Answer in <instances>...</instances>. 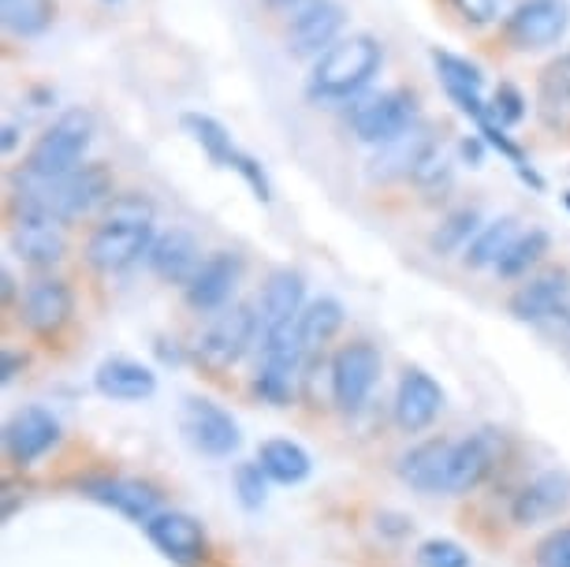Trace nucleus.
Instances as JSON below:
<instances>
[{"label":"nucleus","instance_id":"20","mask_svg":"<svg viewBox=\"0 0 570 567\" xmlns=\"http://www.w3.org/2000/svg\"><path fill=\"white\" fill-rule=\"evenodd\" d=\"M243 281V258L232 251H217L202 262V270L195 273V281L187 284V303L209 314V310H220L232 299V292Z\"/></svg>","mask_w":570,"mask_h":567},{"label":"nucleus","instance_id":"36","mask_svg":"<svg viewBox=\"0 0 570 567\" xmlns=\"http://www.w3.org/2000/svg\"><path fill=\"white\" fill-rule=\"evenodd\" d=\"M417 567H470V553L451 538H433L417 549Z\"/></svg>","mask_w":570,"mask_h":567},{"label":"nucleus","instance_id":"23","mask_svg":"<svg viewBox=\"0 0 570 567\" xmlns=\"http://www.w3.org/2000/svg\"><path fill=\"white\" fill-rule=\"evenodd\" d=\"M451 448H455V441H448V437H433V441L414 444L400 459V478L411 489H417V493H444Z\"/></svg>","mask_w":570,"mask_h":567},{"label":"nucleus","instance_id":"42","mask_svg":"<svg viewBox=\"0 0 570 567\" xmlns=\"http://www.w3.org/2000/svg\"><path fill=\"white\" fill-rule=\"evenodd\" d=\"M23 366H27V359L19 355V351L8 348L4 355H0V381H4V384H12V381L19 378V370H23Z\"/></svg>","mask_w":570,"mask_h":567},{"label":"nucleus","instance_id":"4","mask_svg":"<svg viewBox=\"0 0 570 567\" xmlns=\"http://www.w3.org/2000/svg\"><path fill=\"white\" fill-rule=\"evenodd\" d=\"M262 333V317L254 314L250 303H235L213 321V325L198 340V359L209 370H228L235 366L246 351L254 348V336Z\"/></svg>","mask_w":570,"mask_h":567},{"label":"nucleus","instance_id":"28","mask_svg":"<svg viewBox=\"0 0 570 567\" xmlns=\"http://www.w3.org/2000/svg\"><path fill=\"white\" fill-rule=\"evenodd\" d=\"M257 463H262L265 475L279 481V486H298V481H306L309 470H314V459H309L306 448L287 441V437L265 441L262 452H257Z\"/></svg>","mask_w":570,"mask_h":567},{"label":"nucleus","instance_id":"15","mask_svg":"<svg viewBox=\"0 0 570 567\" xmlns=\"http://www.w3.org/2000/svg\"><path fill=\"white\" fill-rule=\"evenodd\" d=\"M23 321L30 333L38 336H57L63 325L71 321V310H75V295L71 287L60 281V276H38L35 284L23 292Z\"/></svg>","mask_w":570,"mask_h":567},{"label":"nucleus","instance_id":"32","mask_svg":"<svg viewBox=\"0 0 570 567\" xmlns=\"http://www.w3.org/2000/svg\"><path fill=\"white\" fill-rule=\"evenodd\" d=\"M298 370H303V362H295V359H262V366H257V378H254L257 395L268 400V403H276V408L292 403Z\"/></svg>","mask_w":570,"mask_h":567},{"label":"nucleus","instance_id":"11","mask_svg":"<svg viewBox=\"0 0 570 567\" xmlns=\"http://www.w3.org/2000/svg\"><path fill=\"white\" fill-rule=\"evenodd\" d=\"M511 314L530 325H570V276L544 273L511 295Z\"/></svg>","mask_w":570,"mask_h":567},{"label":"nucleus","instance_id":"24","mask_svg":"<svg viewBox=\"0 0 570 567\" xmlns=\"http://www.w3.org/2000/svg\"><path fill=\"white\" fill-rule=\"evenodd\" d=\"M8 247L23 265L35 270H49L68 254V239H63L60 224L52 221H16L12 235H8Z\"/></svg>","mask_w":570,"mask_h":567},{"label":"nucleus","instance_id":"6","mask_svg":"<svg viewBox=\"0 0 570 567\" xmlns=\"http://www.w3.org/2000/svg\"><path fill=\"white\" fill-rule=\"evenodd\" d=\"M384 370L381 351L365 340H354V344L340 348L336 359H332V400H336L340 411H358L370 392L376 389Z\"/></svg>","mask_w":570,"mask_h":567},{"label":"nucleus","instance_id":"45","mask_svg":"<svg viewBox=\"0 0 570 567\" xmlns=\"http://www.w3.org/2000/svg\"><path fill=\"white\" fill-rule=\"evenodd\" d=\"M268 8H279V12H292L295 4H303V0H265Z\"/></svg>","mask_w":570,"mask_h":567},{"label":"nucleus","instance_id":"44","mask_svg":"<svg viewBox=\"0 0 570 567\" xmlns=\"http://www.w3.org/2000/svg\"><path fill=\"white\" fill-rule=\"evenodd\" d=\"M0 281H4V303H12V299H16V276L4 270V276H0Z\"/></svg>","mask_w":570,"mask_h":567},{"label":"nucleus","instance_id":"8","mask_svg":"<svg viewBox=\"0 0 570 567\" xmlns=\"http://www.w3.org/2000/svg\"><path fill=\"white\" fill-rule=\"evenodd\" d=\"M183 127H187V135L195 138V143L206 149V154L217 160L220 168H235V173H239L246 184H250L257 202L273 198V190H268V179L262 173V165H257L254 157H246V154H239V149H235L232 135L224 131V124H217L206 113H183Z\"/></svg>","mask_w":570,"mask_h":567},{"label":"nucleus","instance_id":"46","mask_svg":"<svg viewBox=\"0 0 570 567\" xmlns=\"http://www.w3.org/2000/svg\"><path fill=\"white\" fill-rule=\"evenodd\" d=\"M16 149V124H8L4 127V154H12Z\"/></svg>","mask_w":570,"mask_h":567},{"label":"nucleus","instance_id":"3","mask_svg":"<svg viewBox=\"0 0 570 567\" xmlns=\"http://www.w3.org/2000/svg\"><path fill=\"white\" fill-rule=\"evenodd\" d=\"M90 143H94V113L68 109L41 131L23 168L46 179H63V176H71L75 168H82L79 160L86 157Z\"/></svg>","mask_w":570,"mask_h":567},{"label":"nucleus","instance_id":"33","mask_svg":"<svg viewBox=\"0 0 570 567\" xmlns=\"http://www.w3.org/2000/svg\"><path fill=\"white\" fill-rule=\"evenodd\" d=\"M544 254H548V232H541V228L522 232L519 239L503 251V258L497 262V273L503 276V281H519V276L530 273Z\"/></svg>","mask_w":570,"mask_h":567},{"label":"nucleus","instance_id":"10","mask_svg":"<svg viewBox=\"0 0 570 567\" xmlns=\"http://www.w3.org/2000/svg\"><path fill=\"white\" fill-rule=\"evenodd\" d=\"M183 433H187V441L195 444L202 456H213V459L239 452V444H243L239 422L224 408H217L213 400H187V408H183Z\"/></svg>","mask_w":570,"mask_h":567},{"label":"nucleus","instance_id":"17","mask_svg":"<svg viewBox=\"0 0 570 567\" xmlns=\"http://www.w3.org/2000/svg\"><path fill=\"white\" fill-rule=\"evenodd\" d=\"M570 505V475L567 470H544L533 481H525L519 497L511 500V519L519 527H541L556 519Z\"/></svg>","mask_w":570,"mask_h":567},{"label":"nucleus","instance_id":"43","mask_svg":"<svg viewBox=\"0 0 570 567\" xmlns=\"http://www.w3.org/2000/svg\"><path fill=\"white\" fill-rule=\"evenodd\" d=\"M462 157L478 165V160H481V143H462Z\"/></svg>","mask_w":570,"mask_h":567},{"label":"nucleus","instance_id":"39","mask_svg":"<svg viewBox=\"0 0 570 567\" xmlns=\"http://www.w3.org/2000/svg\"><path fill=\"white\" fill-rule=\"evenodd\" d=\"M537 567H570V527L552 530L537 545Z\"/></svg>","mask_w":570,"mask_h":567},{"label":"nucleus","instance_id":"2","mask_svg":"<svg viewBox=\"0 0 570 567\" xmlns=\"http://www.w3.org/2000/svg\"><path fill=\"white\" fill-rule=\"evenodd\" d=\"M381 46L370 35H351L321 52L314 75H309V98L314 101H343L358 94L365 82L381 71Z\"/></svg>","mask_w":570,"mask_h":567},{"label":"nucleus","instance_id":"19","mask_svg":"<svg viewBox=\"0 0 570 567\" xmlns=\"http://www.w3.org/2000/svg\"><path fill=\"white\" fill-rule=\"evenodd\" d=\"M101 202H112V173L109 165H82L71 176L60 179L57 187V224H68L75 217H86Z\"/></svg>","mask_w":570,"mask_h":567},{"label":"nucleus","instance_id":"7","mask_svg":"<svg viewBox=\"0 0 570 567\" xmlns=\"http://www.w3.org/2000/svg\"><path fill=\"white\" fill-rule=\"evenodd\" d=\"M503 452H508V441H503L500 430H473L470 437H462L451 448V463H448V486L444 493H470L485 481L492 470L500 467Z\"/></svg>","mask_w":570,"mask_h":567},{"label":"nucleus","instance_id":"1","mask_svg":"<svg viewBox=\"0 0 570 567\" xmlns=\"http://www.w3.org/2000/svg\"><path fill=\"white\" fill-rule=\"evenodd\" d=\"M154 247V206L142 195H120L86 243V262L101 273H120Z\"/></svg>","mask_w":570,"mask_h":567},{"label":"nucleus","instance_id":"27","mask_svg":"<svg viewBox=\"0 0 570 567\" xmlns=\"http://www.w3.org/2000/svg\"><path fill=\"white\" fill-rule=\"evenodd\" d=\"M306 310V281L298 270H276L265 281L262 292V329L284 325V321H298Z\"/></svg>","mask_w":570,"mask_h":567},{"label":"nucleus","instance_id":"40","mask_svg":"<svg viewBox=\"0 0 570 567\" xmlns=\"http://www.w3.org/2000/svg\"><path fill=\"white\" fill-rule=\"evenodd\" d=\"M522 94L514 90V87H500L497 90V98H492V105H489V116L497 120L500 127H508V124H519L522 116H525V109H522Z\"/></svg>","mask_w":570,"mask_h":567},{"label":"nucleus","instance_id":"38","mask_svg":"<svg viewBox=\"0 0 570 567\" xmlns=\"http://www.w3.org/2000/svg\"><path fill=\"white\" fill-rule=\"evenodd\" d=\"M414 184L422 190H436V187H448L451 184V165H448V154L444 149H433V154H425L422 165L414 168Z\"/></svg>","mask_w":570,"mask_h":567},{"label":"nucleus","instance_id":"31","mask_svg":"<svg viewBox=\"0 0 570 567\" xmlns=\"http://www.w3.org/2000/svg\"><path fill=\"white\" fill-rule=\"evenodd\" d=\"M0 12L16 38H38L57 19V0H0Z\"/></svg>","mask_w":570,"mask_h":567},{"label":"nucleus","instance_id":"37","mask_svg":"<svg viewBox=\"0 0 570 567\" xmlns=\"http://www.w3.org/2000/svg\"><path fill=\"white\" fill-rule=\"evenodd\" d=\"M235 489H239V500L243 508H262L265 497H268V475L262 463H243L235 470Z\"/></svg>","mask_w":570,"mask_h":567},{"label":"nucleus","instance_id":"35","mask_svg":"<svg viewBox=\"0 0 570 567\" xmlns=\"http://www.w3.org/2000/svg\"><path fill=\"white\" fill-rule=\"evenodd\" d=\"M433 63L440 71V79H444L448 94H478L481 98V90H485V75H481L478 63L462 60V57H455V52H440V49H433Z\"/></svg>","mask_w":570,"mask_h":567},{"label":"nucleus","instance_id":"14","mask_svg":"<svg viewBox=\"0 0 570 567\" xmlns=\"http://www.w3.org/2000/svg\"><path fill=\"white\" fill-rule=\"evenodd\" d=\"M444 411V389L425 370H406L395 389V426L403 433H422Z\"/></svg>","mask_w":570,"mask_h":567},{"label":"nucleus","instance_id":"16","mask_svg":"<svg viewBox=\"0 0 570 567\" xmlns=\"http://www.w3.org/2000/svg\"><path fill=\"white\" fill-rule=\"evenodd\" d=\"M149 541L157 545L160 556H168L179 567H195L206 560V530L187 511H160V516L146 527Z\"/></svg>","mask_w":570,"mask_h":567},{"label":"nucleus","instance_id":"21","mask_svg":"<svg viewBox=\"0 0 570 567\" xmlns=\"http://www.w3.org/2000/svg\"><path fill=\"white\" fill-rule=\"evenodd\" d=\"M146 258H149V270H154L160 281L183 284V287L195 281V273L202 270V247L187 228H171L165 235H157Z\"/></svg>","mask_w":570,"mask_h":567},{"label":"nucleus","instance_id":"25","mask_svg":"<svg viewBox=\"0 0 570 567\" xmlns=\"http://www.w3.org/2000/svg\"><path fill=\"white\" fill-rule=\"evenodd\" d=\"M94 384H98V392L109 395V400L138 403L157 392V373L135 359H109L94 373Z\"/></svg>","mask_w":570,"mask_h":567},{"label":"nucleus","instance_id":"26","mask_svg":"<svg viewBox=\"0 0 570 567\" xmlns=\"http://www.w3.org/2000/svg\"><path fill=\"white\" fill-rule=\"evenodd\" d=\"M537 113L548 131L570 135V52L556 57L537 82Z\"/></svg>","mask_w":570,"mask_h":567},{"label":"nucleus","instance_id":"12","mask_svg":"<svg viewBox=\"0 0 570 567\" xmlns=\"http://www.w3.org/2000/svg\"><path fill=\"white\" fill-rule=\"evenodd\" d=\"M57 441H60V422L46 408L16 411L4 426V452L16 467L38 463Z\"/></svg>","mask_w":570,"mask_h":567},{"label":"nucleus","instance_id":"22","mask_svg":"<svg viewBox=\"0 0 570 567\" xmlns=\"http://www.w3.org/2000/svg\"><path fill=\"white\" fill-rule=\"evenodd\" d=\"M436 149V138L429 127L414 124L411 131H403L400 138H392V143H384L376 149L373 165H370V179H400V176H414V168L422 165L425 154H433Z\"/></svg>","mask_w":570,"mask_h":567},{"label":"nucleus","instance_id":"34","mask_svg":"<svg viewBox=\"0 0 570 567\" xmlns=\"http://www.w3.org/2000/svg\"><path fill=\"white\" fill-rule=\"evenodd\" d=\"M478 232H481L478 209H455L451 217L440 221V228L433 235H429V247H433V254H440V258H448V254H459L462 247H470Z\"/></svg>","mask_w":570,"mask_h":567},{"label":"nucleus","instance_id":"47","mask_svg":"<svg viewBox=\"0 0 570 567\" xmlns=\"http://www.w3.org/2000/svg\"><path fill=\"white\" fill-rule=\"evenodd\" d=\"M567 206H570V195H567Z\"/></svg>","mask_w":570,"mask_h":567},{"label":"nucleus","instance_id":"30","mask_svg":"<svg viewBox=\"0 0 570 567\" xmlns=\"http://www.w3.org/2000/svg\"><path fill=\"white\" fill-rule=\"evenodd\" d=\"M514 239H519V221L514 217H500L485 224L466 247V265L470 270H489V265H497L503 258V251H508Z\"/></svg>","mask_w":570,"mask_h":567},{"label":"nucleus","instance_id":"29","mask_svg":"<svg viewBox=\"0 0 570 567\" xmlns=\"http://www.w3.org/2000/svg\"><path fill=\"white\" fill-rule=\"evenodd\" d=\"M343 329V306L336 299H314L303 314H298V340H303V355H317L321 348L328 344Z\"/></svg>","mask_w":570,"mask_h":567},{"label":"nucleus","instance_id":"9","mask_svg":"<svg viewBox=\"0 0 570 567\" xmlns=\"http://www.w3.org/2000/svg\"><path fill=\"white\" fill-rule=\"evenodd\" d=\"M567 27H570L567 0H522L508 16V38L522 52L556 46L567 35Z\"/></svg>","mask_w":570,"mask_h":567},{"label":"nucleus","instance_id":"18","mask_svg":"<svg viewBox=\"0 0 570 567\" xmlns=\"http://www.w3.org/2000/svg\"><path fill=\"white\" fill-rule=\"evenodd\" d=\"M343 30V8L336 0H309L303 12H295L287 27V52L292 57H317L321 49H332V41Z\"/></svg>","mask_w":570,"mask_h":567},{"label":"nucleus","instance_id":"5","mask_svg":"<svg viewBox=\"0 0 570 567\" xmlns=\"http://www.w3.org/2000/svg\"><path fill=\"white\" fill-rule=\"evenodd\" d=\"M414 116H417L414 94L384 90V94H376V98H365L362 105H354V109H351V131H354L358 143L384 146V143H392V138H400L403 131H411Z\"/></svg>","mask_w":570,"mask_h":567},{"label":"nucleus","instance_id":"13","mask_svg":"<svg viewBox=\"0 0 570 567\" xmlns=\"http://www.w3.org/2000/svg\"><path fill=\"white\" fill-rule=\"evenodd\" d=\"M82 493L98 505L120 511L124 519L138 522V527H149L157 516H160V497L146 481H135V478H90L82 481Z\"/></svg>","mask_w":570,"mask_h":567},{"label":"nucleus","instance_id":"41","mask_svg":"<svg viewBox=\"0 0 570 567\" xmlns=\"http://www.w3.org/2000/svg\"><path fill=\"white\" fill-rule=\"evenodd\" d=\"M466 23H492L497 19V0H451Z\"/></svg>","mask_w":570,"mask_h":567}]
</instances>
